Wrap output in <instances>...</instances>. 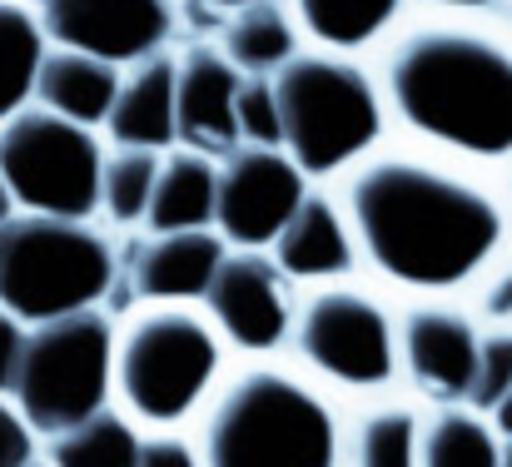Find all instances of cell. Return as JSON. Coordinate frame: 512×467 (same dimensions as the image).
<instances>
[{"label":"cell","mask_w":512,"mask_h":467,"mask_svg":"<svg viewBox=\"0 0 512 467\" xmlns=\"http://www.w3.org/2000/svg\"><path fill=\"white\" fill-rule=\"evenodd\" d=\"M239 145H284L274 75H244V90H239Z\"/></svg>","instance_id":"cell-28"},{"label":"cell","mask_w":512,"mask_h":467,"mask_svg":"<svg viewBox=\"0 0 512 467\" xmlns=\"http://www.w3.org/2000/svg\"><path fill=\"white\" fill-rule=\"evenodd\" d=\"M423 408L413 398H373L343 423V467H423Z\"/></svg>","instance_id":"cell-19"},{"label":"cell","mask_w":512,"mask_h":467,"mask_svg":"<svg viewBox=\"0 0 512 467\" xmlns=\"http://www.w3.org/2000/svg\"><path fill=\"white\" fill-rule=\"evenodd\" d=\"M284 150L309 179H339L348 164L388 140V100L363 55L304 45L274 70Z\"/></svg>","instance_id":"cell-5"},{"label":"cell","mask_w":512,"mask_h":467,"mask_svg":"<svg viewBox=\"0 0 512 467\" xmlns=\"http://www.w3.org/2000/svg\"><path fill=\"white\" fill-rule=\"evenodd\" d=\"M378 85L403 140L483 169L512 159V30L503 15L408 10L378 45Z\"/></svg>","instance_id":"cell-2"},{"label":"cell","mask_w":512,"mask_h":467,"mask_svg":"<svg viewBox=\"0 0 512 467\" xmlns=\"http://www.w3.org/2000/svg\"><path fill=\"white\" fill-rule=\"evenodd\" d=\"M219 50L244 75H274L294 50H304V25L289 0H249V5L224 10Z\"/></svg>","instance_id":"cell-21"},{"label":"cell","mask_w":512,"mask_h":467,"mask_svg":"<svg viewBox=\"0 0 512 467\" xmlns=\"http://www.w3.org/2000/svg\"><path fill=\"white\" fill-rule=\"evenodd\" d=\"M40 453V433L25 423L10 393H0V467H30Z\"/></svg>","instance_id":"cell-30"},{"label":"cell","mask_w":512,"mask_h":467,"mask_svg":"<svg viewBox=\"0 0 512 467\" xmlns=\"http://www.w3.org/2000/svg\"><path fill=\"white\" fill-rule=\"evenodd\" d=\"M224 368L229 343L204 304H140L115 323V403L145 433L194 423Z\"/></svg>","instance_id":"cell-4"},{"label":"cell","mask_w":512,"mask_h":467,"mask_svg":"<svg viewBox=\"0 0 512 467\" xmlns=\"http://www.w3.org/2000/svg\"><path fill=\"white\" fill-rule=\"evenodd\" d=\"M125 65L95 55V50H75V45H45V60L35 70V105L70 115L80 125H105L115 90H120Z\"/></svg>","instance_id":"cell-18"},{"label":"cell","mask_w":512,"mask_h":467,"mask_svg":"<svg viewBox=\"0 0 512 467\" xmlns=\"http://www.w3.org/2000/svg\"><path fill=\"white\" fill-rule=\"evenodd\" d=\"M498 15H503V25L512 30V0H503V10H498Z\"/></svg>","instance_id":"cell-39"},{"label":"cell","mask_w":512,"mask_h":467,"mask_svg":"<svg viewBox=\"0 0 512 467\" xmlns=\"http://www.w3.org/2000/svg\"><path fill=\"white\" fill-rule=\"evenodd\" d=\"M503 189H508V204H512V159L503 164Z\"/></svg>","instance_id":"cell-37"},{"label":"cell","mask_w":512,"mask_h":467,"mask_svg":"<svg viewBox=\"0 0 512 467\" xmlns=\"http://www.w3.org/2000/svg\"><path fill=\"white\" fill-rule=\"evenodd\" d=\"M239 90L244 70L214 45H184L179 50V90H174V130L179 145L204 155H229L239 145Z\"/></svg>","instance_id":"cell-15"},{"label":"cell","mask_w":512,"mask_h":467,"mask_svg":"<svg viewBox=\"0 0 512 467\" xmlns=\"http://www.w3.org/2000/svg\"><path fill=\"white\" fill-rule=\"evenodd\" d=\"M363 269L408 299L468 294L512 244L503 179L418 140H383L339 174Z\"/></svg>","instance_id":"cell-1"},{"label":"cell","mask_w":512,"mask_h":467,"mask_svg":"<svg viewBox=\"0 0 512 467\" xmlns=\"http://www.w3.org/2000/svg\"><path fill=\"white\" fill-rule=\"evenodd\" d=\"M120 269L125 259L95 219L15 209L0 224V304L20 323L100 309Z\"/></svg>","instance_id":"cell-6"},{"label":"cell","mask_w":512,"mask_h":467,"mask_svg":"<svg viewBox=\"0 0 512 467\" xmlns=\"http://www.w3.org/2000/svg\"><path fill=\"white\" fill-rule=\"evenodd\" d=\"M512 388V323H483V343H478V368H473V388L468 403L493 413Z\"/></svg>","instance_id":"cell-27"},{"label":"cell","mask_w":512,"mask_h":467,"mask_svg":"<svg viewBox=\"0 0 512 467\" xmlns=\"http://www.w3.org/2000/svg\"><path fill=\"white\" fill-rule=\"evenodd\" d=\"M289 353L304 373H314L324 388L353 398H383L403 383L398 368V309L378 284L334 279L304 289L294 309Z\"/></svg>","instance_id":"cell-7"},{"label":"cell","mask_w":512,"mask_h":467,"mask_svg":"<svg viewBox=\"0 0 512 467\" xmlns=\"http://www.w3.org/2000/svg\"><path fill=\"white\" fill-rule=\"evenodd\" d=\"M309 189L314 179L284 145H234L219 155L214 229L234 249H269Z\"/></svg>","instance_id":"cell-12"},{"label":"cell","mask_w":512,"mask_h":467,"mask_svg":"<svg viewBox=\"0 0 512 467\" xmlns=\"http://www.w3.org/2000/svg\"><path fill=\"white\" fill-rule=\"evenodd\" d=\"M15 209H20V204H15V194H10V184H5V174H0V224H5V219H10Z\"/></svg>","instance_id":"cell-35"},{"label":"cell","mask_w":512,"mask_h":467,"mask_svg":"<svg viewBox=\"0 0 512 467\" xmlns=\"http://www.w3.org/2000/svg\"><path fill=\"white\" fill-rule=\"evenodd\" d=\"M483 318L458 294H423L398 309V368L418 403H468L473 368H478Z\"/></svg>","instance_id":"cell-10"},{"label":"cell","mask_w":512,"mask_h":467,"mask_svg":"<svg viewBox=\"0 0 512 467\" xmlns=\"http://www.w3.org/2000/svg\"><path fill=\"white\" fill-rule=\"evenodd\" d=\"M105 155L110 150L95 125L55 115L35 100L0 125V174L20 209L95 219Z\"/></svg>","instance_id":"cell-9"},{"label":"cell","mask_w":512,"mask_h":467,"mask_svg":"<svg viewBox=\"0 0 512 467\" xmlns=\"http://www.w3.org/2000/svg\"><path fill=\"white\" fill-rule=\"evenodd\" d=\"M135 467H204V463H199L194 438H184L179 428H170V433H145V448H140V463Z\"/></svg>","instance_id":"cell-31"},{"label":"cell","mask_w":512,"mask_h":467,"mask_svg":"<svg viewBox=\"0 0 512 467\" xmlns=\"http://www.w3.org/2000/svg\"><path fill=\"white\" fill-rule=\"evenodd\" d=\"M30 467H50V463H30Z\"/></svg>","instance_id":"cell-40"},{"label":"cell","mask_w":512,"mask_h":467,"mask_svg":"<svg viewBox=\"0 0 512 467\" xmlns=\"http://www.w3.org/2000/svg\"><path fill=\"white\" fill-rule=\"evenodd\" d=\"M45 25L35 0H0V125L35 100V70L45 60Z\"/></svg>","instance_id":"cell-25"},{"label":"cell","mask_w":512,"mask_h":467,"mask_svg":"<svg viewBox=\"0 0 512 467\" xmlns=\"http://www.w3.org/2000/svg\"><path fill=\"white\" fill-rule=\"evenodd\" d=\"M15 408L40 438L75 428L115 403V318L105 309L60 313L25 328L10 383Z\"/></svg>","instance_id":"cell-8"},{"label":"cell","mask_w":512,"mask_h":467,"mask_svg":"<svg viewBox=\"0 0 512 467\" xmlns=\"http://www.w3.org/2000/svg\"><path fill=\"white\" fill-rule=\"evenodd\" d=\"M25 328H30V323H20L15 313L0 304V393H10V383H15V363H20V348H25Z\"/></svg>","instance_id":"cell-32"},{"label":"cell","mask_w":512,"mask_h":467,"mask_svg":"<svg viewBox=\"0 0 512 467\" xmlns=\"http://www.w3.org/2000/svg\"><path fill=\"white\" fill-rule=\"evenodd\" d=\"M498 467H512V438H503V463Z\"/></svg>","instance_id":"cell-38"},{"label":"cell","mask_w":512,"mask_h":467,"mask_svg":"<svg viewBox=\"0 0 512 467\" xmlns=\"http://www.w3.org/2000/svg\"><path fill=\"white\" fill-rule=\"evenodd\" d=\"M299 284L274 264L269 249H234L214 269L204 289V313L214 318L219 338L244 353V358H269L289 348L294 333V309H299Z\"/></svg>","instance_id":"cell-11"},{"label":"cell","mask_w":512,"mask_h":467,"mask_svg":"<svg viewBox=\"0 0 512 467\" xmlns=\"http://www.w3.org/2000/svg\"><path fill=\"white\" fill-rule=\"evenodd\" d=\"M35 15L50 45L95 50L115 65L165 50L174 35V0H35Z\"/></svg>","instance_id":"cell-13"},{"label":"cell","mask_w":512,"mask_h":467,"mask_svg":"<svg viewBox=\"0 0 512 467\" xmlns=\"http://www.w3.org/2000/svg\"><path fill=\"white\" fill-rule=\"evenodd\" d=\"M229 239L219 229H150L125 254V289L135 304H204Z\"/></svg>","instance_id":"cell-14"},{"label":"cell","mask_w":512,"mask_h":467,"mask_svg":"<svg viewBox=\"0 0 512 467\" xmlns=\"http://www.w3.org/2000/svg\"><path fill=\"white\" fill-rule=\"evenodd\" d=\"M214 199H219V159L189 145H170L160 155L145 229H214Z\"/></svg>","instance_id":"cell-20"},{"label":"cell","mask_w":512,"mask_h":467,"mask_svg":"<svg viewBox=\"0 0 512 467\" xmlns=\"http://www.w3.org/2000/svg\"><path fill=\"white\" fill-rule=\"evenodd\" d=\"M418 10H438V15H498L503 0H413Z\"/></svg>","instance_id":"cell-33"},{"label":"cell","mask_w":512,"mask_h":467,"mask_svg":"<svg viewBox=\"0 0 512 467\" xmlns=\"http://www.w3.org/2000/svg\"><path fill=\"white\" fill-rule=\"evenodd\" d=\"M468 304L483 323H512V244L483 269V279L468 289Z\"/></svg>","instance_id":"cell-29"},{"label":"cell","mask_w":512,"mask_h":467,"mask_svg":"<svg viewBox=\"0 0 512 467\" xmlns=\"http://www.w3.org/2000/svg\"><path fill=\"white\" fill-rule=\"evenodd\" d=\"M174 90H179V50H150L125 65L115 105L105 115L110 145H140V150H170L179 145L174 130Z\"/></svg>","instance_id":"cell-17"},{"label":"cell","mask_w":512,"mask_h":467,"mask_svg":"<svg viewBox=\"0 0 512 467\" xmlns=\"http://www.w3.org/2000/svg\"><path fill=\"white\" fill-rule=\"evenodd\" d=\"M194 448L204 467H343V413L299 363L244 358L199 408Z\"/></svg>","instance_id":"cell-3"},{"label":"cell","mask_w":512,"mask_h":467,"mask_svg":"<svg viewBox=\"0 0 512 467\" xmlns=\"http://www.w3.org/2000/svg\"><path fill=\"white\" fill-rule=\"evenodd\" d=\"M45 463L50 467H135L140 463V448H145V428L120 408H100L90 418H80L75 428L45 438Z\"/></svg>","instance_id":"cell-23"},{"label":"cell","mask_w":512,"mask_h":467,"mask_svg":"<svg viewBox=\"0 0 512 467\" xmlns=\"http://www.w3.org/2000/svg\"><path fill=\"white\" fill-rule=\"evenodd\" d=\"M269 254H274V264H279L294 284H304V289L334 284V279H353V274L363 269L343 199L329 194V189H319V184H314V189L304 194V204L289 214V224L279 229V239L269 244Z\"/></svg>","instance_id":"cell-16"},{"label":"cell","mask_w":512,"mask_h":467,"mask_svg":"<svg viewBox=\"0 0 512 467\" xmlns=\"http://www.w3.org/2000/svg\"><path fill=\"white\" fill-rule=\"evenodd\" d=\"M503 433L473 403H443L423 418V467H498Z\"/></svg>","instance_id":"cell-24"},{"label":"cell","mask_w":512,"mask_h":467,"mask_svg":"<svg viewBox=\"0 0 512 467\" xmlns=\"http://www.w3.org/2000/svg\"><path fill=\"white\" fill-rule=\"evenodd\" d=\"M289 5L309 45L363 55V50H378L408 20L413 0H289Z\"/></svg>","instance_id":"cell-22"},{"label":"cell","mask_w":512,"mask_h":467,"mask_svg":"<svg viewBox=\"0 0 512 467\" xmlns=\"http://www.w3.org/2000/svg\"><path fill=\"white\" fill-rule=\"evenodd\" d=\"M165 150H140V145H110L105 174H100V214L115 229H135L150 214L155 174H160Z\"/></svg>","instance_id":"cell-26"},{"label":"cell","mask_w":512,"mask_h":467,"mask_svg":"<svg viewBox=\"0 0 512 467\" xmlns=\"http://www.w3.org/2000/svg\"><path fill=\"white\" fill-rule=\"evenodd\" d=\"M204 5H214V10H234V5H249V0H204Z\"/></svg>","instance_id":"cell-36"},{"label":"cell","mask_w":512,"mask_h":467,"mask_svg":"<svg viewBox=\"0 0 512 467\" xmlns=\"http://www.w3.org/2000/svg\"><path fill=\"white\" fill-rule=\"evenodd\" d=\"M493 423H498V433H503V438H512V388L503 393V403L493 408Z\"/></svg>","instance_id":"cell-34"}]
</instances>
